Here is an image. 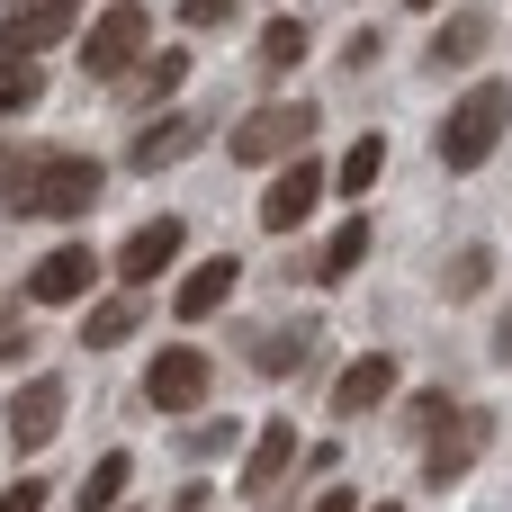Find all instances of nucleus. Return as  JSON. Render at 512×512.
Masks as SVG:
<instances>
[{
  "label": "nucleus",
  "instance_id": "nucleus-1",
  "mask_svg": "<svg viewBox=\"0 0 512 512\" xmlns=\"http://www.w3.org/2000/svg\"><path fill=\"white\" fill-rule=\"evenodd\" d=\"M99 189H108V171H99L90 153H27V162H9V180H0L9 216H90Z\"/></svg>",
  "mask_w": 512,
  "mask_h": 512
},
{
  "label": "nucleus",
  "instance_id": "nucleus-2",
  "mask_svg": "<svg viewBox=\"0 0 512 512\" xmlns=\"http://www.w3.org/2000/svg\"><path fill=\"white\" fill-rule=\"evenodd\" d=\"M414 423H423V477L432 486H459L486 450H495V414L486 405H450V396H414Z\"/></svg>",
  "mask_w": 512,
  "mask_h": 512
},
{
  "label": "nucleus",
  "instance_id": "nucleus-3",
  "mask_svg": "<svg viewBox=\"0 0 512 512\" xmlns=\"http://www.w3.org/2000/svg\"><path fill=\"white\" fill-rule=\"evenodd\" d=\"M504 135H512V81H477V90H459L450 117H441V171H486Z\"/></svg>",
  "mask_w": 512,
  "mask_h": 512
},
{
  "label": "nucleus",
  "instance_id": "nucleus-4",
  "mask_svg": "<svg viewBox=\"0 0 512 512\" xmlns=\"http://www.w3.org/2000/svg\"><path fill=\"white\" fill-rule=\"evenodd\" d=\"M225 144H234V162H243V171L297 162V153L315 144V99H279V108H252V117L225 135Z\"/></svg>",
  "mask_w": 512,
  "mask_h": 512
},
{
  "label": "nucleus",
  "instance_id": "nucleus-5",
  "mask_svg": "<svg viewBox=\"0 0 512 512\" xmlns=\"http://www.w3.org/2000/svg\"><path fill=\"white\" fill-rule=\"evenodd\" d=\"M144 36H153V18H144L135 0L99 9V18H90V36H81V72H90V81H117V72H135V63H144Z\"/></svg>",
  "mask_w": 512,
  "mask_h": 512
},
{
  "label": "nucleus",
  "instance_id": "nucleus-6",
  "mask_svg": "<svg viewBox=\"0 0 512 512\" xmlns=\"http://www.w3.org/2000/svg\"><path fill=\"white\" fill-rule=\"evenodd\" d=\"M207 387H216V369H207L198 342H171V351L144 360V405H153V414H198Z\"/></svg>",
  "mask_w": 512,
  "mask_h": 512
},
{
  "label": "nucleus",
  "instance_id": "nucleus-7",
  "mask_svg": "<svg viewBox=\"0 0 512 512\" xmlns=\"http://www.w3.org/2000/svg\"><path fill=\"white\" fill-rule=\"evenodd\" d=\"M207 144V117L198 108H171V117H153L135 144H126V171H171V162H189Z\"/></svg>",
  "mask_w": 512,
  "mask_h": 512
},
{
  "label": "nucleus",
  "instance_id": "nucleus-8",
  "mask_svg": "<svg viewBox=\"0 0 512 512\" xmlns=\"http://www.w3.org/2000/svg\"><path fill=\"white\" fill-rule=\"evenodd\" d=\"M315 198H324V171L297 153V162L270 171V189H261V225H270V234H297V225L315 216Z\"/></svg>",
  "mask_w": 512,
  "mask_h": 512
},
{
  "label": "nucleus",
  "instance_id": "nucleus-9",
  "mask_svg": "<svg viewBox=\"0 0 512 512\" xmlns=\"http://www.w3.org/2000/svg\"><path fill=\"white\" fill-rule=\"evenodd\" d=\"M63 414H72V396H63L54 378H27V387H9V441H18V450H45V441L63 432Z\"/></svg>",
  "mask_w": 512,
  "mask_h": 512
},
{
  "label": "nucleus",
  "instance_id": "nucleus-10",
  "mask_svg": "<svg viewBox=\"0 0 512 512\" xmlns=\"http://www.w3.org/2000/svg\"><path fill=\"white\" fill-rule=\"evenodd\" d=\"M180 243H189V234H180V216H153V225H135V234H126V252H117V279H126V288L162 279V270L180 261Z\"/></svg>",
  "mask_w": 512,
  "mask_h": 512
},
{
  "label": "nucleus",
  "instance_id": "nucleus-11",
  "mask_svg": "<svg viewBox=\"0 0 512 512\" xmlns=\"http://www.w3.org/2000/svg\"><path fill=\"white\" fill-rule=\"evenodd\" d=\"M90 279H99V261H90L81 243H54V252H45L36 270H27V306H72V297H81Z\"/></svg>",
  "mask_w": 512,
  "mask_h": 512
},
{
  "label": "nucleus",
  "instance_id": "nucleus-12",
  "mask_svg": "<svg viewBox=\"0 0 512 512\" xmlns=\"http://www.w3.org/2000/svg\"><path fill=\"white\" fill-rule=\"evenodd\" d=\"M387 396H396V360H387V351H360V360H351V369L333 378V414H342V423L378 414Z\"/></svg>",
  "mask_w": 512,
  "mask_h": 512
},
{
  "label": "nucleus",
  "instance_id": "nucleus-13",
  "mask_svg": "<svg viewBox=\"0 0 512 512\" xmlns=\"http://www.w3.org/2000/svg\"><path fill=\"white\" fill-rule=\"evenodd\" d=\"M234 288H243V261H234V252H216V261H198V270L171 288V315H180V324H198V315H216Z\"/></svg>",
  "mask_w": 512,
  "mask_h": 512
},
{
  "label": "nucleus",
  "instance_id": "nucleus-14",
  "mask_svg": "<svg viewBox=\"0 0 512 512\" xmlns=\"http://www.w3.org/2000/svg\"><path fill=\"white\" fill-rule=\"evenodd\" d=\"M297 459H306V450H297V432L270 414V423H261V441H252V459H243V495H252V504H270V486H279Z\"/></svg>",
  "mask_w": 512,
  "mask_h": 512
},
{
  "label": "nucleus",
  "instance_id": "nucleus-15",
  "mask_svg": "<svg viewBox=\"0 0 512 512\" xmlns=\"http://www.w3.org/2000/svg\"><path fill=\"white\" fill-rule=\"evenodd\" d=\"M63 27H72V0H27V9L0 18V54H45Z\"/></svg>",
  "mask_w": 512,
  "mask_h": 512
},
{
  "label": "nucleus",
  "instance_id": "nucleus-16",
  "mask_svg": "<svg viewBox=\"0 0 512 512\" xmlns=\"http://www.w3.org/2000/svg\"><path fill=\"white\" fill-rule=\"evenodd\" d=\"M306 351H315V324H306V315H297V324H279V333H252V369H261V378L306 369Z\"/></svg>",
  "mask_w": 512,
  "mask_h": 512
},
{
  "label": "nucleus",
  "instance_id": "nucleus-17",
  "mask_svg": "<svg viewBox=\"0 0 512 512\" xmlns=\"http://www.w3.org/2000/svg\"><path fill=\"white\" fill-rule=\"evenodd\" d=\"M486 36H495V18H486V9H468V18H450V27L432 36V63H441V72H459V63H477V54H486Z\"/></svg>",
  "mask_w": 512,
  "mask_h": 512
},
{
  "label": "nucleus",
  "instance_id": "nucleus-18",
  "mask_svg": "<svg viewBox=\"0 0 512 512\" xmlns=\"http://www.w3.org/2000/svg\"><path fill=\"white\" fill-rule=\"evenodd\" d=\"M126 486H135V459H126V450H108V459H99V468L81 477L72 512H117V495H126Z\"/></svg>",
  "mask_w": 512,
  "mask_h": 512
},
{
  "label": "nucleus",
  "instance_id": "nucleus-19",
  "mask_svg": "<svg viewBox=\"0 0 512 512\" xmlns=\"http://www.w3.org/2000/svg\"><path fill=\"white\" fill-rule=\"evenodd\" d=\"M306 63V18H270L261 27V81H288Z\"/></svg>",
  "mask_w": 512,
  "mask_h": 512
},
{
  "label": "nucleus",
  "instance_id": "nucleus-20",
  "mask_svg": "<svg viewBox=\"0 0 512 512\" xmlns=\"http://www.w3.org/2000/svg\"><path fill=\"white\" fill-rule=\"evenodd\" d=\"M369 243H378V225H369V216H351V225L333 234V252L315 261V279H333V288H342V279H351V270L369 261Z\"/></svg>",
  "mask_w": 512,
  "mask_h": 512
},
{
  "label": "nucleus",
  "instance_id": "nucleus-21",
  "mask_svg": "<svg viewBox=\"0 0 512 512\" xmlns=\"http://www.w3.org/2000/svg\"><path fill=\"white\" fill-rule=\"evenodd\" d=\"M135 324H144V315H135V288H126V297H108V306H90V315H81V342H90V351H108V342H126Z\"/></svg>",
  "mask_w": 512,
  "mask_h": 512
},
{
  "label": "nucleus",
  "instance_id": "nucleus-22",
  "mask_svg": "<svg viewBox=\"0 0 512 512\" xmlns=\"http://www.w3.org/2000/svg\"><path fill=\"white\" fill-rule=\"evenodd\" d=\"M36 99H45L36 54H0V117H18V108H36Z\"/></svg>",
  "mask_w": 512,
  "mask_h": 512
},
{
  "label": "nucleus",
  "instance_id": "nucleus-23",
  "mask_svg": "<svg viewBox=\"0 0 512 512\" xmlns=\"http://www.w3.org/2000/svg\"><path fill=\"white\" fill-rule=\"evenodd\" d=\"M180 81H189V54H180V45H162V54L135 63V99H171Z\"/></svg>",
  "mask_w": 512,
  "mask_h": 512
},
{
  "label": "nucleus",
  "instance_id": "nucleus-24",
  "mask_svg": "<svg viewBox=\"0 0 512 512\" xmlns=\"http://www.w3.org/2000/svg\"><path fill=\"white\" fill-rule=\"evenodd\" d=\"M486 279H495V243H459V252H450V270H441V288H450V297H477Z\"/></svg>",
  "mask_w": 512,
  "mask_h": 512
},
{
  "label": "nucleus",
  "instance_id": "nucleus-25",
  "mask_svg": "<svg viewBox=\"0 0 512 512\" xmlns=\"http://www.w3.org/2000/svg\"><path fill=\"white\" fill-rule=\"evenodd\" d=\"M378 171H387V144H378V135H360V144L342 153V171H333V180H342V198H360Z\"/></svg>",
  "mask_w": 512,
  "mask_h": 512
},
{
  "label": "nucleus",
  "instance_id": "nucleus-26",
  "mask_svg": "<svg viewBox=\"0 0 512 512\" xmlns=\"http://www.w3.org/2000/svg\"><path fill=\"white\" fill-rule=\"evenodd\" d=\"M243 0H180V27H225Z\"/></svg>",
  "mask_w": 512,
  "mask_h": 512
},
{
  "label": "nucleus",
  "instance_id": "nucleus-27",
  "mask_svg": "<svg viewBox=\"0 0 512 512\" xmlns=\"http://www.w3.org/2000/svg\"><path fill=\"white\" fill-rule=\"evenodd\" d=\"M0 512H45V477H18V486L0 495Z\"/></svg>",
  "mask_w": 512,
  "mask_h": 512
},
{
  "label": "nucleus",
  "instance_id": "nucleus-28",
  "mask_svg": "<svg viewBox=\"0 0 512 512\" xmlns=\"http://www.w3.org/2000/svg\"><path fill=\"white\" fill-rule=\"evenodd\" d=\"M315 512H369V504H360L351 486H324V495H315Z\"/></svg>",
  "mask_w": 512,
  "mask_h": 512
},
{
  "label": "nucleus",
  "instance_id": "nucleus-29",
  "mask_svg": "<svg viewBox=\"0 0 512 512\" xmlns=\"http://www.w3.org/2000/svg\"><path fill=\"white\" fill-rule=\"evenodd\" d=\"M495 351H504V360H512V306H504V324H495Z\"/></svg>",
  "mask_w": 512,
  "mask_h": 512
},
{
  "label": "nucleus",
  "instance_id": "nucleus-30",
  "mask_svg": "<svg viewBox=\"0 0 512 512\" xmlns=\"http://www.w3.org/2000/svg\"><path fill=\"white\" fill-rule=\"evenodd\" d=\"M369 512H405V504H369Z\"/></svg>",
  "mask_w": 512,
  "mask_h": 512
},
{
  "label": "nucleus",
  "instance_id": "nucleus-31",
  "mask_svg": "<svg viewBox=\"0 0 512 512\" xmlns=\"http://www.w3.org/2000/svg\"><path fill=\"white\" fill-rule=\"evenodd\" d=\"M414 9H441V0H414Z\"/></svg>",
  "mask_w": 512,
  "mask_h": 512
},
{
  "label": "nucleus",
  "instance_id": "nucleus-32",
  "mask_svg": "<svg viewBox=\"0 0 512 512\" xmlns=\"http://www.w3.org/2000/svg\"><path fill=\"white\" fill-rule=\"evenodd\" d=\"M9 9H27V0H9Z\"/></svg>",
  "mask_w": 512,
  "mask_h": 512
},
{
  "label": "nucleus",
  "instance_id": "nucleus-33",
  "mask_svg": "<svg viewBox=\"0 0 512 512\" xmlns=\"http://www.w3.org/2000/svg\"><path fill=\"white\" fill-rule=\"evenodd\" d=\"M0 171H9V162H0Z\"/></svg>",
  "mask_w": 512,
  "mask_h": 512
}]
</instances>
